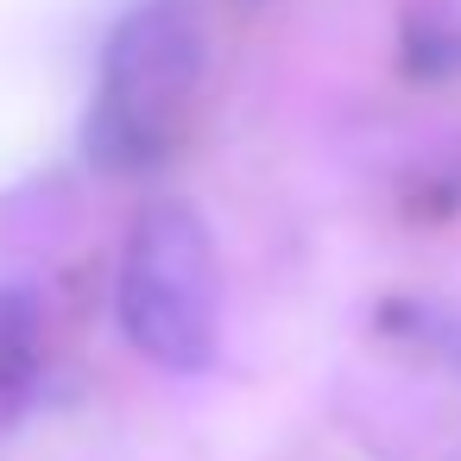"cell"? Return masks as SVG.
I'll list each match as a JSON object with an SVG mask.
<instances>
[{
	"label": "cell",
	"instance_id": "cell-1",
	"mask_svg": "<svg viewBox=\"0 0 461 461\" xmlns=\"http://www.w3.org/2000/svg\"><path fill=\"white\" fill-rule=\"evenodd\" d=\"M203 89V26L177 0H146L133 7L108 51H102V83L89 108V158L102 171H152L165 165L196 114Z\"/></svg>",
	"mask_w": 461,
	"mask_h": 461
},
{
	"label": "cell",
	"instance_id": "cell-2",
	"mask_svg": "<svg viewBox=\"0 0 461 461\" xmlns=\"http://www.w3.org/2000/svg\"><path fill=\"white\" fill-rule=\"evenodd\" d=\"M121 329L165 373H203L221 348V266L209 221L184 203H152L121 247Z\"/></svg>",
	"mask_w": 461,
	"mask_h": 461
},
{
	"label": "cell",
	"instance_id": "cell-3",
	"mask_svg": "<svg viewBox=\"0 0 461 461\" xmlns=\"http://www.w3.org/2000/svg\"><path fill=\"white\" fill-rule=\"evenodd\" d=\"M39 341L45 335H39L32 291H0V417L26 398V385L39 373Z\"/></svg>",
	"mask_w": 461,
	"mask_h": 461
},
{
	"label": "cell",
	"instance_id": "cell-4",
	"mask_svg": "<svg viewBox=\"0 0 461 461\" xmlns=\"http://www.w3.org/2000/svg\"><path fill=\"white\" fill-rule=\"evenodd\" d=\"M411 322H417V341H423L442 366L461 373V310H411Z\"/></svg>",
	"mask_w": 461,
	"mask_h": 461
}]
</instances>
